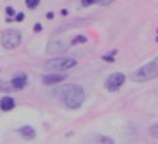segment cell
<instances>
[{
  "mask_svg": "<svg viewBox=\"0 0 158 144\" xmlns=\"http://www.w3.org/2000/svg\"><path fill=\"white\" fill-rule=\"evenodd\" d=\"M60 96L63 100L64 105L70 109H78L82 106L85 101L84 88L75 84L64 85L60 88Z\"/></svg>",
  "mask_w": 158,
  "mask_h": 144,
  "instance_id": "6da1fadb",
  "label": "cell"
},
{
  "mask_svg": "<svg viewBox=\"0 0 158 144\" xmlns=\"http://www.w3.org/2000/svg\"><path fill=\"white\" fill-rule=\"evenodd\" d=\"M130 80L134 82H148L158 77V57L153 58L151 62L143 64L130 73Z\"/></svg>",
  "mask_w": 158,
  "mask_h": 144,
  "instance_id": "7a4b0ae2",
  "label": "cell"
},
{
  "mask_svg": "<svg viewBox=\"0 0 158 144\" xmlns=\"http://www.w3.org/2000/svg\"><path fill=\"white\" fill-rule=\"evenodd\" d=\"M77 64V61L70 57H58V58H53L49 60L46 63V70L52 71V72H63L73 68Z\"/></svg>",
  "mask_w": 158,
  "mask_h": 144,
  "instance_id": "3957f363",
  "label": "cell"
},
{
  "mask_svg": "<svg viewBox=\"0 0 158 144\" xmlns=\"http://www.w3.org/2000/svg\"><path fill=\"white\" fill-rule=\"evenodd\" d=\"M22 42V34L17 29H6L0 35V43L5 49H14Z\"/></svg>",
  "mask_w": 158,
  "mask_h": 144,
  "instance_id": "277c9868",
  "label": "cell"
},
{
  "mask_svg": "<svg viewBox=\"0 0 158 144\" xmlns=\"http://www.w3.org/2000/svg\"><path fill=\"white\" fill-rule=\"evenodd\" d=\"M125 80L127 77L124 73L122 72H115V73H111L108 78L106 81H105V87H106V90L111 91V93H114V91H118L124 84H125Z\"/></svg>",
  "mask_w": 158,
  "mask_h": 144,
  "instance_id": "5b68a950",
  "label": "cell"
},
{
  "mask_svg": "<svg viewBox=\"0 0 158 144\" xmlns=\"http://www.w3.org/2000/svg\"><path fill=\"white\" fill-rule=\"evenodd\" d=\"M81 144H115V143L109 137H105L101 134H95V135L87 137Z\"/></svg>",
  "mask_w": 158,
  "mask_h": 144,
  "instance_id": "8992f818",
  "label": "cell"
},
{
  "mask_svg": "<svg viewBox=\"0 0 158 144\" xmlns=\"http://www.w3.org/2000/svg\"><path fill=\"white\" fill-rule=\"evenodd\" d=\"M27 84H28V77H27V75H24V73L17 75L15 77H13V80L10 81V86H11V88H14V90H22V88L25 87Z\"/></svg>",
  "mask_w": 158,
  "mask_h": 144,
  "instance_id": "52a82bcc",
  "label": "cell"
},
{
  "mask_svg": "<svg viewBox=\"0 0 158 144\" xmlns=\"http://www.w3.org/2000/svg\"><path fill=\"white\" fill-rule=\"evenodd\" d=\"M63 80H66V76L62 73H57V72L43 76V84L44 85H57V84L62 82Z\"/></svg>",
  "mask_w": 158,
  "mask_h": 144,
  "instance_id": "ba28073f",
  "label": "cell"
},
{
  "mask_svg": "<svg viewBox=\"0 0 158 144\" xmlns=\"http://www.w3.org/2000/svg\"><path fill=\"white\" fill-rule=\"evenodd\" d=\"M15 106V102H14V99L10 97V96H5L0 100V108L4 111H10L13 110V108Z\"/></svg>",
  "mask_w": 158,
  "mask_h": 144,
  "instance_id": "9c48e42d",
  "label": "cell"
},
{
  "mask_svg": "<svg viewBox=\"0 0 158 144\" xmlns=\"http://www.w3.org/2000/svg\"><path fill=\"white\" fill-rule=\"evenodd\" d=\"M19 133H20L24 138H27V139H33V138L35 137L34 129H33L32 126H29V125H27V126H22V128L19 129Z\"/></svg>",
  "mask_w": 158,
  "mask_h": 144,
  "instance_id": "30bf717a",
  "label": "cell"
},
{
  "mask_svg": "<svg viewBox=\"0 0 158 144\" xmlns=\"http://www.w3.org/2000/svg\"><path fill=\"white\" fill-rule=\"evenodd\" d=\"M41 0H25V5H27L29 9H34L39 5Z\"/></svg>",
  "mask_w": 158,
  "mask_h": 144,
  "instance_id": "8fae6325",
  "label": "cell"
},
{
  "mask_svg": "<svg viewBox=\"0 0 158 144\" xmlns=\"http://www.w3.org/2000/svg\"><path fill=\"white\" fill-rule=\"evenodd\" d=\"M149 134H151L153 138L158 139V124H154V125H152V126L149 128Z\"/></svg>",
  "mask_w": 158,
  "mask_h": 144,
  "instance_id": "7c38bea8",
  "label": "cell"
},
{
  "mask_svg": "<svg viewBox=\"0 0 158 144\" xmlns=\"http://www.w3.org/2000/svg\"><path fill=\"white\" fill-rule=\"evenodd\" d=\"M10 87H11L10 86V82L6 84L4 81H0V90H2V91H9V90H11Z\"/></svg>",
  "mask_w": 158,
  "mask_h": 144,
  "instance_id": "4fadbf2b",
  "label": "cell"
},
{
  "mask_svg": "<svg viewBox=\"0 0 158 144\" xmlns=\"http://www.w3.org/2000/svg\"><path fill=\"white\" fill-rule=\"evenodd\" d=\"M99 0H81V4L82 6H90L93 4H98Z\"/></svg>",
  "mask_w": 158,
  "mask_h": 144,
  "instance_id": "5bb4252c",
  "label": "cell"
},
{
  "mask_svg": "<svg viewBox=\"0 0 158 144\" xmlns=\"http://www.w3.org/2000/svg\"><path fill=\"white\" fill-rule=\"evenodd\" d=\"M87 39L84 37V35H78V37H76L73 41H72V44H76V43H84V42H86Z\"/></svg>",
  "mask_w": 158,
  "mask_h": 144,
  "instance_id": "9a60e30c",
  "label": "cell"
},
{
  "mask_svg": "<svg viewBox=\"0 0 158 144\" xmlns=\"http://www.w3.org/2000/svg\"><path fill=\"white\" fill-rule=\"evenodd\" d=\"M113 2H115V0H99L98 4H100V5H109Z\"/></svg>",
  "mask_w": 158,
  "mask_h": 144,
  "instance_id": "2e32d148",
  "label": "cell"
},
{
  "mask_svg": "<svg viewBox=\"0 0 158 144\" xmlns=\"http://www.w3.org/2000/svg\"><path fill=\"white\" fill-rule=\"evenodd\" d=\"M23 18H24V14H23V13H19V14L15 17V20H17V22H22Z\"/></svg>",
  "mask_w": 158,
  "mask_h": 144,
  "instance_id": "e0dca14e",
  "label": "cell"
},
{
  "mask_svg": "<svg viewBox=\"0 0 158 144\" xmlns=\"http://www.w3.org/2000/svg\"><path fill=\"white\" fill-rule=\"evenodd\" d=\"M6 11H8V14H9V15H13V14H14V10H13L11 8H6Z\"/></svg>",
  "mask_w": 158,
  "mask_h": 144,
  "instance_id": "ac0fdd59",
  "label": "cell"
},
{
  "mask_svg": "<svg viewBox=\"0 0 158 144\" xmlns=\"http://www.w3.org/2000/svg\"><path fill=\"white\" fill-rule=\"evenodd\" d=\"M34 31H35V32H37V31H38V32L41 31V24H35V27H34Z\"/></svg>",
  "mask_w": 158,
  "mask_h": 144,
  "instance_id": "d6986e66",
  "label": "cell"
},
{
  "mask_svg": "<svg viewBox=\"0 0 158 144\" xmlns=\"http://www.w3.org/2000/svg\"><path fill=\"white\" fill-rule=\"evenodd\" d=\"M48 18L52 19V18H53V14H52V13H49V14H48Z\"/></svg>",
  "mask_w": 158,
  "mask_h": 144,
  "instance_id": "ffe728a7",
  "label": "cell"
}]
</instances>
